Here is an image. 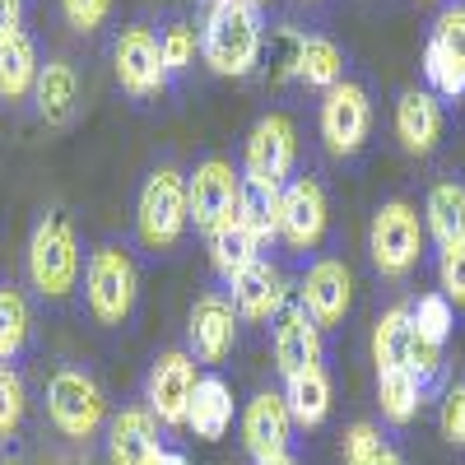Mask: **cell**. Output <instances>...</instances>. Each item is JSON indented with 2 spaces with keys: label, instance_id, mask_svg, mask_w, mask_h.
<instances>
[{
  "label": "cell",
  "instance_id": "1",
  "mask_svg": "<svg viewBox=\"0 0 465 465\" xmlns=\"http://www.w3.org/2000/svg\"><path fill=\"white\" fill-rule=\"evenodd\" d=\"M261 47H265L261 10H252L247 0H210L205 24H201V56L214 74L242 80L261 61Z\"/></svg>",
  "mask_w": 465,
  "mask_h": 465
},
{
  "label": "cell",
  "instance_id": "2",
  "mask_svg": "<svg viewBox=\"0 0 465 465\" xmlns=\"http://www.w3.org/2000/svg\"><path fill=\"white\" fill-rule=\"evenodd\" d=\"M423 242H429V228H423V214L410 201H381L372 210L368 256L377 265V275H386V280L414 275V265L423 261Z\"/></svg>",
  "mask_w": 465,
  "mask_h": 465
},
{
  "label": "cell",
  "instance_id": "3",
  "mask_svg": "<svg viewBox=\"0 0 465 465\" xmlns=\"http://www.w3.org/2000/svg\"><path fill=\"white\" fill-rule=\"evenodd\" d=\"M135 298H140V270H135L131 252L116 242L94 247L89 265H84V302H89L94 322L116 331L135 312Z\"/></svg>",
  "mask_w": 465,
  "mask_h": 465
},
{
  "label": "cell",
  "instance_id": "4",
  "mask_svg": "<svg viewBox=\"0 0 465 465\" xmlns=\"http://www.w3.org/2000/svg\"><path fill=\"white\" fill-rule=\"evenodd\" d=\"M135 228H140V242L153 252H168L186 238L191 228V205H186V177L163 163L153 168L140 186V201H135Z\"/></svg>",
  "mask_w": 465,
  "mask_h": 465
},
{
  "label": "cell",
  "instance_id": "5",
  "mask_svg": "<svg viewBox=\"0 0 465 465\" xmlns=\"http://www.w3.org/2000/svg\"><path fill=\"white\" fill-rule=\"evenodd\" d=\"M28 280L43 298H65L80 280V242H74V228L65 214L47 210L33 223L28 238Z\"/></svg>",
  "mask_w": 465,
  "mask_h": 465
},
{
  "label": "cell",
  "instance_id": "6",
  "mask_svg": "<svg viewBox=\"0 0 465 465\" xmlns=\"http://www.w3.org/2000/svg\"><path fill=\"white\" fill-rule=\"evenodd\" d=\"M47 414H52L61 438L89 442L107 423V396L84 368H56L47 381Z\"/></svg>",
  "mask_w": 465,
  "mask_h": 465
},
{
  "label": "cell",
  "instance_id": "7",
  "mask_svg": "<svg viewBox=\"0 0 465 465\" xmlns=\"http://www.w3.org/2000/svg\"><path fill=\"white\" fill-rule=\"evenodd\" d=\"M423 80L438 98H465V0H447L423 43Z\"/></svg>",
  "mask_w": 465,
  "mask_h": 465
},
{
  "label": "cell",
  "instance_id": "8",
  "mask_svg": "<svg viewBox=\"0 0 465 465\" xmlns=\"http://www.w3.org/2000/svg\"><path fill=\"white\" fill-rule=\"evenodd\" d=\"M201 386V363L186 349H168L153 359L149 377H144V410L163 423V429H186L191 414V396Z\"/></svg>",
  "mask_w": 465,
  "mask_h": 465
},
{
  "label": "cell",
  "instance_id": "9",
  "mask_svg": "<svg viewBox=\"0 0 465 465\" xmlns=\"http://www.w3.org/2000/svg\"><path fill=\"white\" fill-rule=\"evenodd\" d=\"M186 205H191V228L214 238L242 205V173L223 159L196 163V173L186 177Z\"/></svg>",
  "mask_w": 465,
  "mask_h": 465
},
{
  "label": "cell",
  "instance_id": "10",
  "mask_svg": "<svg viewBox=\"0 0 465 465\" xmlns=\"http://www.w3.org/2000/svg\"><path fill=\"white\" fill-rule=\"evenodd\" d=\"M372 135V98L359 80H344L322 98V140L340 159H354Z\"/></svg>",
  "mask_w": 465,
  "mask_h": 465
},
{
  "label": "cell",
  "instance_id": "11",
  "mask_svg": "<svg viewBox=\"0 0 465 465\" xmlns=\"http://www.w3.org/2000/svg\"><path fill=\"white\" fill-rule=\"evenodd\" d=\"M112 65H116V84L131 98H159L163 84H168L159 33L144 28V24L122 28V37H116V47H112Z\"/></svg>",
  "mask_w": 465,
  "mask_h": 465
},
{
  "label": "cell",
  "instance_id": "12",
  "mask_svg": "<svg viewBox=\"0 0 465 465\" xmlns=\"http://www.w3.org/2000/svg\"><path fill=\"white\" fill-rule=\"evenodd\" d=\"M298 159V131L284 112H265L247 135V153H242V177L247 182H265V186H284Z\"/></svg>",
  "mask_w": 465,
  "mask_h": 465
},
{
  "label": "cell",
  "instance_id": "13",
  "mask_svg": "<svg viewBox=\"0 0 465 465\" xmlns=\"http://www.w3.org/2000/svg\"><path fill=\"white\" fill-rule=\"evenodd\" d=\"M331 205L317 177H289L280 191V238L293 252H312L326 238Z\"/></svg>",
  "mask_w": 465,
  "mask_h": 465
},
{
  "label": "cell",
  "instance_id": "14",
  "mask_svg": "<svg viewBox=\"0 0 465 465\" xmlns=\"http://www.w3.org/2000/svg\"><path fill=\"white\" fill-rule=\"evenodd\" d=\"M298 302L307 307L322 331H335L344 317H349V302H354V275L340 256H322L307 265V275L298 284Z\"/></svg>",
  "mask_w": 465,
  "mask_h": 465
},
{
  "label": "cell",
  "instance_id": "15",
  "mask_svg": "<svg viewBox=\"0 0 465 465\" xmlns=\"http://www.w3.org/2000/svg\"><path fill=\"white\" fill-rule=\"evenodd\" d=\"M186 354L196 363H223L238 344V312H232V298L223 293H201L191 302V317H186Z\"/></svg>",
  "mask_w": 465,
  "mask_h": 465
},
{
  "label": "cell",
  "instance_id": "16",
  "mask_svg": "<svg viewBox=\"0 0 465 465\" xmlns=\"http://www.w3.org/2000/svg\"><path fill=\"white\" fill-rule=\"evenodd\" d=\"M270 322H275V331H270V349H275L280 377H298V372L322 363V326L307 317V307L298 298H284V307Z\"/></svg>",
  "mask_w": 465,
  "mask_h": 465
},
{
  "label": "cell",
  "instance_id": "17",
  "mask_svg": "<svg viewBox=\"0 0 465 465\" xmlns=\"http://www.w3.org/2000/svg\"><path fill=\"white\" fill-rule=\"evenodd\" d=\"M289 442H293V414L284 405V391L252 396L242 410V447L252 451V460L289 456Z\"/></svg>",
  "mask_w": 465,
  "mask_h": 465
},
{
  "label": "cell",
  "instance_id": "18",
  "mask_svg": "<svg viewBox=\"0 0 465 465\" xmlns=\"http://www.w3.org/2000/svg\"><path fill=\"white\" fill-rule=\"evenodd\" d=\"M163 451V423L144 405H126L107 419V460L112 465H149Z\"/></svg>",
  "mask_w": 465,
  "mask_h": 465
},
{
  "label": "cell",
  "instance_id": "19",
  "mask_svg": "<svg viewBox=\"0 0 465 465\" xmlns=\"http://www.w3.org/2000/svg\"><path fill=\"white\" fill-rule=\"evenodd\" d=\"M396 140L405 153H433L442 140V103L429 89H405L396 98Z\"/></svg>",
  "mask_w": 465,
  "mask_h": 465
},
{
  "label": "cell",
  "instance_id": "20",
  "mask_svg": "<svg viewBox=\"0 0 465 465\" xmlns=\"http://www.w3.org/2000/svg\"><path fill=\"white\" fill-rule=\"evenodd\" d=\"M228 289H232V312H238V322H270L289 298L280 270L270 261H256L247 275H238Z\"/></svg>",
  "mask_w": 465,
  "mask_h": 465
},
{
  "label": "cell",
  "instance_id": "21",
  "mask_svg": "<svg viewBox=\"0 0 465 465\" xmlns=\"http://www.w3.org/2000/svg\"><path fill=\"white\" fill-rule=\"evenodd\" d=\"M33 103H37V116H43L47 126H70L74 107H80V74H74V65L70 61H47L43 70H37Z\"/></svg>",
  "mask_w": 465,
  "mask_h": 465
},
{
  "label": "cell",
  "instance_id": "22",
  "mask_svg": "<svg viewBox=\"0 0 465 465\" xmlns=\"http://www.w3.org/2000/svg\"><path fill=\"white\" fill-rule=\"evenodd\" d=\"M186 429L196 433L201 442H219L232 429V386L223 377L201 372V386H196V396H191Z\"/></svg>",
  "mask_w": 465,
  "mask_h": 465
},
{
  "label": "cell",
  "instance_id": "23",
  "mask_svg": "<svg viewBox=\"0 0 465 465\" xmlns=\"http://www.w3.org/2000/svg\"><path fill=\"white\" fill-rule=\"evenodd\" d=\"M210 261H214V275L223 284H232L238 275H247V270L261 261V242H256V232L242 223V214H232L214 238H210Z\"/></svg>",
  "mask_w": 465,
  "mask_h": 465
},
{
  "label": "cell",
  "instance_id": "24",
  "mask_svg": "<svg viewBox=\"0 0 465 465\" xmlns=\"http://www.w3.org/2000/svg\"><path fill=\"white\" fill-rule=\"evenodd\" d=\"M284 405L293 414V429H322L331 414V372L317 363L298 377H284Z\"/></svg>",
  "mask_w": 465,
  "mask_h": 465
},
{
  "label": "cell",
  "instance_id": "25",
  "mask_svg": "<svg viewBox=\"0 0 465 465\" xmlns=\"http://www.w3.org/2000/svg\"><path fill=\"white\" fill-rule=\"evenodd\" d=\"M410 349H414V317H410V302L386 307L372 326V363L377 372H391L410 363Z\"/></svg>",
  "mask_w": 465,
  "mask_h": 465
},
{
  "label": "cell",
  "instance_id": "26",
  "mask_svg": "<svg viewBox=\"0 0 465 465\" xmlns=\"http://www.w3.org/2000/svg\"><path fill=\"white\" fill-rule=\"evenodd\" d=\"M293 74L307 84V89H322L331 94L335 84H344V52L322 33H307L298 37V61H293Z\"/></svg>",
  "mask_w": 465,
  "mask_h": 465
},
{
  "label": "cell",
  "instance_id": "27",
  "mask_svg": "<svg viewBox=\"0 0 465 465\" xmlns=\"http://www.w3.org/2000/svg\"><path fill=\"white\" fill-rule=\"evenodd\" d=\"M37 47H33V37L19 28L10 37H0V98L5 103H19L33 94L37 84Z\"/></svg>",
  "mask_w": 465,
  "mask_h": 465
},
{
  "label": "cell",
  "instance_id": "28",
  "mask_svg": "<svg viewBox=\"0 0 465 465\" xmlns=\"http://www.w3.org/2000/svg\"><path fill=\"white\" fill-rule=\"evenodd\" d=\"M423 228L438 247H451L465 238V186L460 182H438L423 201Z\"/></svg>",
  "mask_w": 465,
  "mask_h": 465
},
{
  "label": "cell",
  "instance_id": "29",
  "mask_svg": "<svg viewBox=\"0 0 465 465\" xmlns=\"http://www.w3.org/2000/svg\"><path fill=\"white\" fill-rule=\"evenodd\" d=\"M377 405H381V419L405 429V423L419 414L423 405V386L414 381L410 368H391V372H377Z\"/></svg>",
  "mask_w": 465,
  "mask_h": 465
},
{
  "label": "cell",
  "instance_id": "30",
  "mask_svg": "<svg viewBox=\"0 0 465 465\" xmlns=\"http://www.w3.org/2000/svg\"><path fill=\"white\" fill-rule=\"evenodd\" d=\"M33 335V312H28V298L15 284H0V363H10L28 349Z\"/></svg>",
  "mask_w": 465,
  "mask_h": 465
},
{
  "label": "cell",
  "instance_id": "31",
  "mask_svg": "<svg viewBox=\"0 0 465 465\" xmlns=\"http://www.w3.org/2000/svg\"><path fill=\"white\" fill-rule=\"evenodd\" d=\"M280 191L284 186H265V182H247L242 177V205H238V214L256 232L261 247L280 238Z\"/></svg>",
  "mask_w": 465,
  "mask_h": 465
},
{
  "label": "cell",
  "instance_id": "32",
  "mask_svg": "<svg viewBox=\"0 0 465 465\" xmlns=\"http://www.w3.org/2000/svg\"><path fill=\"white\" fill-rule=\"evenodd\" d=\"M344 465H405V456L396 451V442L386 438L377 423L359 419L344 433Z\"/></svg>",
  "mask_w": 465,
  "mask_h": 465
},
{
  "label": "cell",
  "instance_id": "33",
  "mask_svg": "<svg viewBox=\"0 0 465 465\" xmlns=\"http://www.w3.org/2000/svg\"><path fill=\"white\" fill-rule=\"evenodd\" d=\"M410 317H414V340L419 344L442 349L451 326H456V307H451L447 293H423L419 302H410Z\"/></svg>",
  "mask_w": 465,
  "mask_h": 465
},
{
  "label": "cell",
  "instance_id": "34",
  "mask_svg": "<svg viewBox=\"0 0 465 465\" xmlns=\"http://www.w3.org/2000/svg\"><path fill=\"white\" fill-rule=\"evenodd\" d=\"M28 414V391H24V377L0 363V442H10L19 433V423Z\"/></svg>",
  "mask_w": 465,
  "mask_h": 465
},
{
  "label": "cell",
  "instance_id": "35",
  "mask_svg": "<svg viewBox=\"0 0 465 465\" xmlns=\"http://www.w3.org/2000/svg\"><path fill=\"white\" fill-rule=\"evenodd\" d=\"M159 47H163V65H168V74H182V70H191L196 65V28H191L186 19H173L163 33H159Z\"/></svg>",
  "mask_w": 465,
  "mask_h": 465
},
{
  "label": "cell",
  "instance_id": "36",
  "mask_svg": "<svg viewBox=\"0 0 465 465\" xmlns=\"http://www.w3.org/2000/svg\"><path fill=\"white\" fill-rule=\"evenodd\" d=\"M438 275H442V293L451 298V307H465V242L438 247Z\"/></svg>",
  "mask_w": 465,
  "mask_h": 465
},
{
  "label": "cell",
  "instance_id": "37",
  "mask_svg": "<svg viewBox=\"0 0 465 465\" xmlns=\"http://www.w3.org/2000/svg\"><path fill=\"white\" fill-rule=\"evenodd\" d=\"M410 372H414V381L423 386V396L433 391V386L447 377V359H442V349H433V344H419L414 340V349H410V363H405Z\"/></svg>",
  "mask_w": 465,
  "mask_h": 465
},
{
  "label": "cell",
  "instance_id": "38",
  "mask_svg": "<svg viewBox=\"0 0 465 465\" xmlns=\"http://www.w3.org/2000/svg\"><path fill=\"white\" fill-rule=\"evenodd\" d=\"M61 10L74 33H98L112 15V0H61Z\"/></svg>",
  "mask_w": 465,
  "mask_h": 465
},
{
  "label": "cell",
  "instance_id": "39",
  "mask_svg": "<svg viewBox=\"0 0 465 465\" xmlns=\"http://www.w3.org/2000/svg\"><path fill=\"white\" fill-rule=\"evenodd\" d=\"M442 438L451 447H465V381L447 386L442 396Z\"/></svg>",
  "mask_w": 465,
  "mask_h": 465
},
{
  "label": "cell",
  "instance_id": "40",
  "mask_svg": "<svg viewBox=\"0 0 465 465\" xmlns=\"http://www.w3.org/2000/svg\"><path fill=\"white\" fill-rule=\"evenodd\" d=\"M19 24H24V0H0V37L19 33Z\"/></svg>",
  "mask_w": 465,
  "mask_h": 465
},
{
  "label": "cell",
  "instance_id": "41",
  "mask_svg": "<svg viewBox=\"0 0 465 465\" xmlns=\"http://www.w3.org/2000/svg\"><path fill=\"white\" fill-rule=\"evenodd\" d=\"M149 465H191V460H186L182 451H173V447H163V451H159V456H153Z\"/></svg>",
  "mask_w": 465,
  "mask_h": 465
},
{
  "label": "cell",
  "instance_id": "42",
  "mask_svg": "<svg viewBox=\"0 0 465 465\" xmlns=\"http://www.w3.org/2000/svg\"><path fill=\"white\" fill-rule=\"evenodd\" d=\"M256 465H298L293 456H275V460H256Z\"/></svg>",
  "mask_w": 465,
  "mask_h": 465
},
{
  "label": "cell",
  "instance_id": "43",
  "mask_svg": "<svg viewBox=\"0 0 465 465\" xmlns=\"http://www.w3.org/2000/svg\"><path fill=\"white\" fill-rule=\"evenodd\" d=\"M247 5H252V10H265V5H270V0H247Z\"/></svg>",
  "mask_w": 465,
  "mask_h": 465
},
{
  "label": "cell",
  "instance_id": "44",
  "mask_svg": "<svg viewBox=\"0 0 465 465\" xmlns=\"http://www.w3.org/2000/svg\"><path fill=\"white\" fill-rule=\"evenodd\" d=\"M307 5H317V0H307Z\"/></svg>",
  "mask_w": 465,
  "mask_h": 465
},
{
  "label": "cell",
  "instance_id": "45",
  "mask_svg": "<svg viewBox=\"0 0 465 465\" xmlns=\"http://www.w3.org/2000/svg\"><path fill=\"white\" fill-rule=\"evenodd\" d=\"M460 242H465V238H460Z\"/></svg>",
  "mask_w": 465,
  "mask_h": 465
}]
</instances>
